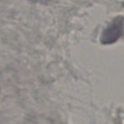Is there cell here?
Wrapping results in <instances>:
<instances>
[{"label": "cell", "instance_id": "obj_1", "mask_svg": "<svg viewBox=\"0 0 124 124\" xmlns=\"http://www.w3.org/2000/svg\"><path fill=\"white\" fill-rule=\"evenodd\" d=\"M124 35V17L117 16L103 31L100 41L104 44H110L116 42Z\"/></svg>", "mask_w": 124, "mask_h": 124}]
</instances>
